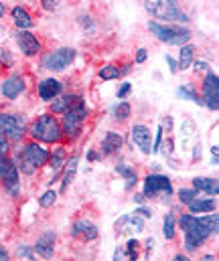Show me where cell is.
I'll return each instance as SVG.
<instances>
[{
    "mask_svg": "<svg viewBox=\"0 0 219 261\" xmlns=\"http://www.w3.org/2000/svg\"><path fill=\"white\" fill-rule=\"evenodd\" d=\"M87 160H98V154L91 150V152H87Z\"/></svg>",
    "mask_w": 219,
    "mask_h": 261,
    "instance_id": "47",
    "label": "cell"
},
{
    "mask_svg": "<svg viewBox=\"0 0 219 261\" xmlns=\"http://www.w3.org/2000/svg\"><path fill=\"white\" fill-rule=\"evenodd\" d=\"M177 93L183 95V97H187V99H191V101H195V103H203V99H199V95H197L191 87H179Z\"/></svg>",
    "mask_w": 219,
    "mask_h": 261,
    "instance_id": "31",
    "label": "cell"
},
{
    "mask_svg": "<svg viewBox=\"0 0 219 261\" xmlns=\"http://www.w3.org/2000/svg\"><path fill=\"white\" fill-rule=\"evenodd\" d=\"M168 2H171V4H177V0H168Z\"/></svg>",
    "mask_w": 219,
    "mask_h": 261,
    "instance_id": "50",
    "label": "cell"
},
{
    "mask_svg": "<svg viewBox=\"0 0 219 261\" xmlns=\"http://www.w3.org/2000/svg\"><path fill=\"white\" fill-rule=\"evenodd\" d=\"M146 61V49H138L136 53V63H144Z\"/></svg>",
    "mask_w": 219,
    "mask_h": 261,
    "instance_id": "42",
    "label": "cell"
},
{
    "mask_svg": "<svg viewBox=\"0 0 219 261\" xmlns=\"http://www.w3.org/2000/svg\"><path fill=\"white\" fill-rule=\"evenodd\" d=\"M8 259V251L4 247H0V261H6Z\"/></svg>",
    "mask_w": 219,
    "mask_h": 261,
    "instance_id": "44",
    "label": "cell"
},
{
    "mask_svg": "<svg viewBox=\"0 0 219 261\" xmlns=\"http://www.w3.org/2000/svg\"><path fill=\"white\" fill-rule=\"evenodd\" d=\"M132 142L144 152V154H150L152 152V138H150V130L142 126V124H138V126H134L132 128Z\"/></svg>",
    "mask_w": 219,
    "mask_h": 261,
    "instance_id": "16",
    "label": "cell"
},
{
    "mask_svg": "<svg viewBox=\"0 0 219 261\" xmlns=\"http://www.w3.org/2000/svg\"><path fill=\"white\" fill-rule=\"evenodd\" d=\"M162 126L158 128V132H156V142L152 144V152H158V148H160V144H162Z\"/></svg>",
    "mask_w": 219,
    "mask_h": 261,
    "instance_id": "37",
    "label": "cell"
},
{
    "mask_svg": "<svg viewBox=\"0 0 219 261\" xmlns=\"http://www.w3.org/2000/svg\"><path fill=\"white\" fill-rule=\"evenodd\" d=\"M195 67H197V69H207V63H205V61H197V63H195Z\"/></svg>",
    "mask_w": 219,
    "mask_h": 261,
    "instance_id": "46",
    "label": "cell"
},
{
    "mask_svg": "<svg viewBox=\"0 0 219 261\" xmlns=\"http://www.w3.org/2000/svg\"><path fill=\"white\" fill-rule=\"evenodd\" d=\"M166 63H168V69H171V73H177V71H179V65H177V61H175L173 57H168V55H166Z\"/></svg>",
    "mask_w": 219,
    "mask_h": 261,
    "instance_id": "41",
    "label": "cell"
},
{
    "mask_svg": "<svg viewBox=\"0 0 219 261\" xmlns=\"http://www.w3.org/2000/svg\"><path fill=\"white\" fill-rule=\"evenodd\" d=\"M59 4V0H43V8L45 10H55Z\"/></svg>",
    "mask_w": 219,
    "mask_h": 261,
    "instance_id": "40",
    "label": "cell"
},
{
    "mask_svg": "<svg viewBox=\"0 0 219 261\" xmlns=\"http://www.w3.org/2000/svg\"><path fill=\"white\" fill-rule=\"evenodd\" d=\"M22 156H25V158L35 166V168L45 166V164H47V160H49V152H47L41 144H37V142L27 144V146L22 148Z\"/></svg>",
    "mask_w": 219,
    "mask_h": 261,
    "instance_id": "12",
    "label": "cell"
},
{
    "mask_svg": "<svg viewBox=\"0 0 219 261\" xmlns=\"http://www.w3.org/2000/svg\"><path fill=\"white\" fill-rule=\"evenodd\" d=\"M122 144H124V140H122L120 134L108 132L106 138H104V142H102V152H104V154H116V152L122 148Z\"/></svg>",
    "mask_w": 219,
    "mask_h": 261,
    "instance_id": "22",
    "label": "cell"
},
{
    "mask_svg": "<svg viewBox=\"0 0 219 261\" xmlns=\"http://www.w3.org/2000/svg\"><path fill=\"white\" fill-rule=\"evenodd\" d=\"M8 142H10V140H8L4 134H0V154H4V156L8 154Z\"/></svg>",
    "mask_w": 219,
    "mask_h": 261,
    "instance_id": "36",
    "label": "cell"
},
{
    "mask_svg": "<svg viewBox=\"0 0 219 261\" xmlns=\"http://www.w3.org/2000/svg\"><path fill=\"white\" fill-rule=\"evenodd\" d=\"M138 245H140V243H138L136 239H130V241L126 243V253H124V255H126L128 259H136V255H138V253H136Z\"/></svg>",
    "mask_w": 219,
    "mask_h": 261,
    "instance_id": "34",
    "label": "cell"
},
{
    "mask_svg": "<svg viewBox=\"0 0 219 261\" xmlns=\"http://www.w3.org/2000/svg\"><path fill=\"white\" fill-rule=\"evenodd\" d=\"M0 180L4 185V189L10 193V195H16L18 193V168L12 160L6 158L2 170H0Z\"/></svg>",
    "mask_w": 219,
    "mask_h": 261,
    "instance_id": "11",
    "label": "cell"
},
{
    "mask_svg": "<svg viewBox=\"0 0 219 261\" xmlns=\"http://www.w3.org/2000/svg\"><path fill=\"white\" fill-rule=\"evenodd\" d=\"M148 29L150 33L160 41V43H166V45H185L189 43L191 39V31L189 29H183V27H173V24H160L156 20L148 22Z\"/></svg>",
    "mask_w": 219,
    "mask_h": 261,
    "instance_id": "3",
    "label": "cell"
},
{
    "mask_svg": "<svg viewBox=\"0 0 219 261\" xmlns=\"http://www.w3.org/2000/svg\"><path fill=\"white\" fill-rule=\"evenodd\" d=\"M4 162H6V156H4V154H0V170H2V166H4Z\"/></svg>",
    "mask_w": 219,
    "mask_h": 261,
    "instance_id": "49",
    "label": "cell"
},
{
    "mask_svg": "<svg viewBox=\"0 0 219 261\" xmlns=\"http://www.w3.org/2000/svg\"><path fill=\"white\" fill-rule=\"evenodd\" d=\"M14 41L20 47L22 55H27V57H35V55L41 53V43H39V39L31 31H16Z\"/></svg>",
    "mask_w": 219,
    "mask_h": 261,
    "instance_id": "10",
    "label": "cell"
},
{
    "mask_svg": "<svg viewBox=\"0 0 219 261\" xmlns=\"http://www.w3.org/2000/svg\"><path fill=\"white\" fill-rule=\"evenodd\" d=\"M71 235L81 241H93L98 237V227L87 219H77L71 227Z\"/></svg>",
    "mask_w": 219,
    "mask_h": 261,
    "instance_id": "13",
    "label": "cell"
},
{
    "mask_svg": "<svg viewBox=\"0 0 219 261\" xmlns=\"http://www.w3.org/2000/svg\"><path fill=\"white\" fill-rule=\"evenodd\" d=\"M179 225L185 233V249L187 251H195L197 247H201L207 237L211 235V231L205 227V223L201 221V217L197 215H191V213H185L181 215L179 219Z\"/></svg>",
    "mask_w": 219,
    "mask_h": 261,
    "instance_id": "1",
    "label": "cell"
},
{
    "mask_svg": "<svg viewBox=\"0 0 219 261\" xmlns=\"http://www.w3.org/2000/svg\"><path fill=\"white\" fill-rule=\"evenodd\" d=\"M65 156H67V154H65L63 148H55L53 154H49V160H47V162H49V166L53 168V180H55L57 174L61 172V168H63V164H65ZM53 180H51V182H53Z\"/></svg>",
    "mask_w": 219,
    "mask_h": 261,
    "instance_id": "24",
    "label": "cell"
},
{
    "mask_svg": "<svg viewBox=\"0 0 219 261\" xmlns=\"http://www.w3.org/2000/svg\"><path fill=\"white\" fill-rule=\"evenodd\" d=\"M162 233H164V239H166V241H173V239H175V215H173V213H168V215L164 217Z\"/></svg>",
    "mask_w": 219,
    "mask_h": 261,
    "instance_id": "28",
    "label": "cell"
},
{
    "mask_svg": "<svg viewBox=\"0 0 219 261\" xmlns=\"http://www.w3.org/2000/svg\"><path fill=\"white\" fill-rule=\"evenodd\" d=\"M0 91L6 99H16L22 91H25V79L20 75H10L8 79L2 81L0 85Z\"/></svg>",
    "mask_w": 219,
    "mask_h": 261,
    "instance_id": "14",
    "label": "cell"
},
{
    "mask_svg": "<svg viewBox=\"0 0 219 261\" xmlns=\"http://www.w3.org/2000/svg\"><path fill=\"white\" fill-rule=\"evenodd\" d=\"M142 195L146 198H152L156 195H164L171 196L173 195V185H171V178L168 176H162V174H148L144 178V193Z\"/></svg>",
    "mask_w": 219,
    "mask_h": 261,
    "instance_id": "8",
    "label": "cell"
},
{
    "mask_svg": "<svg viewBox=\"0 0 219 261\" xmlns=\"http://www.w3.org/2000/svg\"><path fill=\"white\" fill-rule=\"evenodd\" d=\"M35 251H37L41 257L51 259L53 253H55V235H53V233L41 235V237L37 239V243H35Z\"/></svg>",
    "mask_w": 219,
    "mask_h": 261,
    "instance_id": "17",
    "label": "cell"
},
{
    "mask_svg": "<svg viewBox=\"0 0 219 261\" xmlns=\"http://www.w3.org/2000/svg\"><path fill=\"white\" fill-rule=\"evenodd\" d=\"M4 12H6V6H4V2H0V18L4 16Z\"/></svg>",
    "mask_w": 219,
    "mask_h": 261,
    "instance_id": "48",
    "label": "cell"
},
{
    "mask_svg": "<svg viewBox=\"0 0 219 261\" xmlns=\"http://www.w3.org/2000/svg\"><path fill=\"white\" fill-rule=\"evenodd\" d=\"M144 8L150 12V16L160 18V20H177V22H187V14L179 10L177 4H171L168 0H146Z\"/></svg>",
    "mask_w": 219,
    "mask_h": 261,
    "instance_id": "5",
    "label": "cell"
},
{
    "mask_svg": "<svg viewBox=\"0 0 219 261\" xmlns=\"http://www.w3.org/2000/svg\"><path fill=\"white\" fill-rule=\"evenodd\" d=\"M85 118H87V108H85L83 99L79 97V101L63 114V120H61V132H63V136L77 138L79 132H81V124L85 122Z\"/></svg>",
    "mask_w": 219,
    "mask_h": 261,
    "instance_id": "4",
    "label": "cell"
},
{
    "mask_svg": "<svg viewBox=\"0 0 219 261\" xmlns=\"http://www.w3.org/2000/svg\"><path fill=\"white\" fill-rule=\"evenodd\" d=\"M55 200H57V193H55V191H47L45 195H43V196H41V198H39V204L47 208V206H51V204H55Z\"/></svg>",
    "mask_w": 219,
    "mask_h": 261,
    "instance_id": "33",
    "label": "cell"
},
{
    "mask_svg": "<svg viewBox=\"0 0 219 261\" xmlns=\"http://www.w3.org/2000/svg\"><path fill=\"white\" fill-rule=\"evenodd\" d=\"M187 206H189V213L191 215L211 213V211H215V200L213 198H199V196H195Z\"/></svg>",
    "mask_w": 219,
    "mask_h": 261,
    "instance_id": "23",
    "label": "cell"
},
{
    "mask_svg": "<svg viewBox=\"0 0 219 261\" xmlns=\"http://www.w3.org/2000/svg\"><path fill=\"white\" fill-rule=\"evenodd\" d=\"M77 162H79V156L73 154L71 158L65 162V172H63V191L69 187L75 178V172H77Z\"/></svg>",
    "mask_w": 219,
    "mask_h": 261,
    "instance_id": "26",
    "label": "cell"
},
{
    "mask_svg": "<svg viewBox=\"0 0 219 261\" xmlns=\"http://www.w3.org/2000/svg\"><path fill=\"white\" fill-rule=\"evenodd\" d=\"M193 57H195V47L193 45H189V43H185V45H181V53H179V69H189L191 63H193Z\"/></svg>",
    "mask_w": 219,
    "mask_h": 261,
    "instance_id": "25",
    "label": "cell"
},
{
    "mask_svg": "<svg viewBox=\"0 0 219 261\" xmlns=\"http://www.w3.org/2000/svg\"><path fill=\"white\" fill-rule=\"evenodd\" d=\"M4 61H6V65H10V63H12V59H10V55H8L6 51L2 53V63H4Z\"/></svg>",
    "mask_w": 219,
    "mask_h": 261,
    "instance_id": "45",
    "label": "cell"
},
{
    "mask_svg": "<svg viewBox=\"0 0 219 261\" xmlns=\"http://www.w3.org/2000/svg\"><path fill=\"white\" fill-rule=\"evenodd\" d=\"M122 231H136V233H142V231H144V221H142L138 215L120 217V221H116V233H122Z\"/></svg>",
    "mask_w": 219,
    "mask_h": 261,
    "instance_id": "18",
    "label": "cell"
},
{
    "mask_svg": "<svg viewBox=\"0 0 219 261\" xmlns=\"http://www.w3.org/2000/svg\"><path fill=\"white\" fill-rule=\"evenodd\" d=\"M29 134L35 142H45V144H57L63 136L61 132V124L55 120V116L51 114H45V116H39L31 128H29Z\"/></svg>",
    "mask_w": 219,
    "mask_h": 261,
    "instance_id": "2",
    "label": "cell"
},
{
    "mask_svg": "<svg viewBox=\"0 0 219 261\" xmlns=\"http://www.w3.org/2000/svg\"><path fill=\"white\" fill-rule=\"evenodd\" d=\"M12 20H14V24H16L18 31H29V29L35 27V20L31 18L29 10L22 8V6H14L12 8Z\"/></svg>",
    "mask_w": 219,
    "mask_h": 261,
    "instance_id": "20",
    "label": "cell"
},
{
    "mask_svg": "<svg viewBox=\"0 0 219 261\" xmlns=\"http://www.w3.org/2000/svg\"><path fill=\"white\" fill-rule=\"evenodd\" d=\"M73 59H75V49L63 47V49H57V51H51V53L43 55L41 65L47 71H63L65 67L71 65Z\"/></svg>",
    "mask_w": 219,
    "mask_h": 261,
    "instance_id": "7",
    "label": "cell"
},
{
    "mask_svg": "<svg viewBox=\"0 0 219 261\" xmlns=\"http://www.w3.org/2000/svg\"><path fill=\"white\" fill-rule=\"evenodd\" d=\"M53 103H51V110H53V114H65L69 108H73L77 101H79V95H73V93H59L55 99H51Z\"/></svg>",
    "mask_w": 219,
    "mask_h": 261,
    "instance_id": "19",
    "label": "cell"
},
{
    "mask_svg": "<svg viewBox=\"0 0 219 261\" xmlns=\"http://www.w3.org/2000/svg\"><path fill=\"white\" fill-rule=\"evenodd\" d=\"M193 189H195V191H201V193H207V195H211V196H217V193H219L217 178H207V176L193 178Z\"/></svg>",
    "mask_w": 219,
    "mask_h": 261,
    "instance_id": "21",
    "label": "cell"
},
{
    "mask_svg": "<svg viewBox=\"0 0 219 261\" xmlns=\"http://www.w3.org/2000/svg\"><path fill=\"white\" fill-rule=\"evenodd\" d=\"M61 89H63L61 81H57V79H53V77L43 79V81L39 83V97L45 99V101H51V99H55V97L61 93Z\"/></svg>",
    "mask_w": 219,
    "mask_h": 261,
    "instance_id": "15",
    "label": "cell"
},
{
    "mask_svg": "<svg viewBox=\"0 0 219 261\" xmlns=\"http://www.w3.org/2000/svg\"><path fill=\"white\" fill-rule=\"evenodd\" d=\"M27 132V122L20 114H0V134L8 140L18 142Z\"/></svg>",
    "mask_w": 219,
    "mask_h": 261,
    "instance_id": "6",
    "label": "cell"
},
{
    "mask_svg": "<svg viewBox=\"0 0 219 261\" xmlns=\"http://www.w3.org/2000/svg\"><path fill=\"white\" fill-rule=\"evenodd\" d=\"M203 101L209 110L219 108V77L213 71H209L203 81Z\"/></svg>",
    "mask_w": 219,
    "mask_h": 261,
    "instance_id": "9",
    "label": "cell"
},
{
    "mask_svg": "<svg viewBox=\"0 0 219 261\" xmlns=\"http://www.w3.org/2000/svg\"><path fill=\"white\" fill-rule=\"evenodd\" d=\"M134 200H136L138 204H142V202H144V200H146V196L142 195V193H138V195H134Z\"/></svg>",
    "mask_w": 219,
    "mask_h": 261,
    "instance_id": "43",
    "label": "cell"
},
{
    "mask_svg": "<svg viewBox=\"0 0 219 261\" xmlns=\"http://www.w3.org/2000/svg\"><path fill=\"white\" fill-rule=\"evenodd\" d=\"M16 255H18V257H29V259H33V251L27 249V247H18V249H16Z\"/></svg>",
    "mask_w": 219,
    "mask_h": 261,
    "instance_id": "39",
    "label": "cell"
},
{
    "mask_svg": "<svg viewBox=\"0 0 219 261\" xmlns=\"http://www.w3.org/2000/svg\"><path fill=\"white\" fill-rule=\"evenodd\" d=\"M112 112H114V118H116V120H126V118L130 116V112H132V110H130V103L120 101Z\"/></svg>",
    "mask_w": 219,
    "mask_h": 261,
    "instance_id": "30",
    "label": "cell"
},
{
    "mask_svg": "<svg viewBox=\"0 0 219 261\" xmlns=\"http://www.w3.org/2000/svg\"><path fill=\"white\" fill-rule=\"evenodd\" d=\"M100 79H104V81H112V79H118L120 77V69L116 65H104L100 69Z\"/></svg>",
    "mask_w": 219,
    "mask_h": 261,
    "instance_id": "29",
    "label": "cell"
},
{
    "mask_svg": "<svg viewBox=\"0 0 219 261\" xmlns=\"http://www.w3.org/2000/svg\"><path fill=\"white\" fill-rule=\"evenodd\" d=\"M195 196H199L195 189H181V191H179V200H181L183 204H189Z\"/></svg>",
    "mask_w": 219,
    "mask_h": 261,
    "instance_id": "32",
    "label": "cell"
},
{
    "mask_svg": "<svg viewBox=\"0 0 219 261\" xmlns=\"http://www.w3.org/2000/svg\"><path fill=\"white\" fill-rule=\"evenodd\" d=\"M134 215L144 217V219H150V217H152V211H150V208H146V206H138V208L134 211Z\"/></svg>",
    "mask_w": 219,
    "mask_h": 261,
    "instance_id": "38",
    "label": "cell"
},
{
    "mask_svg": "<svg viewBox=\"0 0 219 261\" xmlns=\"http://www.w3.org/2000/svg\"><path fill=\"white\" fill-rule=\"evenodd\" d=\"M116 170H118V174H122V176H124V180H126V189H132V187L138 182V174H136V170H134V168L124 166V164H118V166H116Z\"/></svg>",
    "mask_w": 219,
    "mask_h": 261,
    "instance_id": "27",
    "label": "cell"
},
{
    "mask_svg": "<svg viewBox=\"0 0 219 261\" xmlns=\"http://www.w3.org/2000/svg\"><path fill=\"white\" fill-rule=\"evenodd\" d=\"M130 89H132V85H130V83H122V85H120V89H118V99H124V97L130 93Z\"/></svg>",
    "mask_w": 219,
    "mask_h": 261,
    "instance_id": "35",
    "label": "cell"
}]
</instances>
